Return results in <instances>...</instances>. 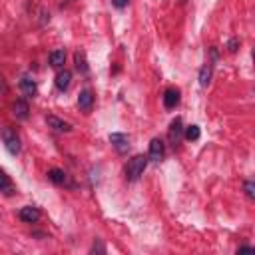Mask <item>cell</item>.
Segmentation results:
<instances>
[{"instance_id": "cell-1", "label": "cell", "mask_w": 255, "mask_h": 255, "mask_svg": "<svg viewBox=\"0 0 255 255\" xmlns=\"http://www.w3.org/2000/svg\"><path fill=\"white\" fill-rule=\"evenodd\" d=\"M147 161H149L147 155H133L126 165V179L128 181H137L143 175V171L147 167Z\"/></svg>"}, {"instance_id": "cell-2", "label": "cell", "mask_w": 255, "mask_h": 255, "mask_svg": "<svg viewBox=\"0 0 255 255\" xmlns=\"http://www.w3.org/2000/svg\"><path fill=\"white\" fill-rule=\"evenodd\" d=\"M0 137H2L4 147H6V151L10 155H18L20 153L22 145H20V137H18L16 129H12L10 126H4V128H0Z\"/></svg>"}, {"instance_id": "cell-3", "label": "cell", "mask_w": 255, "mask_h": 255, "mask_svg": "<svg viewBox=\"0 0 255 255\" xmlns=\"http://www.w3.org/2000/svg\"><path fill=\"white\" fill-rule=\"evenodd\" d=\"M110 143L114 145V149L120 153V155H124V153H128L129 151V135L128 133H122V131H114V133H110Z\"/></svg>"}, {"instance_id": "cell-4", "label": "cell", "mask_w": 255, "mask_h": 255, "mask_svg": "<svg viewBox=\"0 0 255 255\" xmlns=\"http://www.w3.org/2000/svg\"><path fill=\"white\" fill-rule=\"evenodd\" d=\"M163 155H165V143H163V139L153 137V139L149 141V153H147V159L159 163V161L163 159Z\"/></svg>"}, {"instance_id": "cell-5", "label": "cell", "mask_w": 255, "mask_h": 255, "mask_svg": "<svg viewBox=\"0 0 255 255\" xmlns=\"http://www.w3.org/2000/svg\"><path fill=\"white\" fill-rule=\"evenodd\" d=\"M78 108L84 114H90L92 112V108H94V94H92L90 88H84L80 92V96H78Z\"/></svg>"}, {"instance_id": "cell-6", "label": "cell", "mask_w": 255, "mask_h": 255, "mask_svg": "<svg viewBox=\"0 0 255 255\" xmlns=\"http://www.w3.org/2000/svg\"><path fill=\"white\" fill-rule=\"evenodd\" d=\"M167 137H169V141H171V145H173V147L181 141V137H183V124H181V118H175V120L169 124Z\"/></svg>"}, {"instance_id": "cell-7", "label": "cell", "mask_w": 255, "mask_h": 255, "mask_svg": "<svg viewBox=\"0 0 255 255\" xmlns=\"http://www.w3.org/2000/svg\"><path fill=\"white\" fill-rule=\"evenodd\" d=\"M179 102H181V92L177 88H167L163 92V106H165V110H173L175 106H179Z\"/></svg>"}, {"instance_id": "cell-8", "label": "cell", "mask_w": 255, "mask_h": 255, "mask_svg": "<svg viewBox=\"0 0 255 255\" xmlns=\"http://www.w3.org/2000/svg\"><path fill=\"white\" fill-rule=\"evenodd\" d=\"M40 209L38 207H34V205H24L20 211H18V217H20V221H24V223H36L38 219H40Z\"/></svg>"}, {"instance_id": "cell-9", "label": "cell", "mask_w": 255, "mask_h": 255, "mask_svg": "<svg viewBox=\"0 0 255 255\" xmlns=\"http://www.w3.org/2000/svg\"><path fill=\"white\" fill-rule=\"evenodd\" d=\"M46 124H48V128H52L54 131H60V133L72 131V124L64 122V120L58 118V116H46Z\"/></svg>"}, {"instance_id": "cell-10", "label": "cell", "mask_w": 255, "mask_h": 255, "mask_svg": "<svg viewBox=\"0 0 255 255\" xmlns=\"http://www.w3.org/2000/svg\"><path fill=\"white\" fill-rule=\"evenodd\" d=\"M48 179H50L54 185H70V187H72V181H70L68 173H66L64 169H60V167H52V169L48 171Z\"/></svg>"}, {"instance_id": "cell-11", "label": "cell", "mask_w": 255, "mask_h": 255, "mask_svg": "<svg viewBox=\"0 0 255 255\" xmlns=\"http://www.w3.org/2000/svg\"><path fill=\"white\" fill-rule=\"evenodd\" d=\"M12 114L16 116V120H28V116H30V106H28V102L24 100V98H20V100H16L14 102V106H12Z\"/></svg>"}, {"instance_id": "cell-12", "label": "cell", "mask_w": 255, "mask_h": 255, "mask_svg": "<svg viewBox=\"0 0 255 255\" xmlns=\"http://www.w3.org/2000/svg\"><path fill=\"white\" fill-rule=\"evenodd\" d=\"M54 84H56V88L60 90V92H66L68 88H70V84H72V72L70 70H60L58 74H56V80H54Z\"/></svg>"}, {"instance_id": "cell-13", "label": "cell", "mask_w": 255, "mask_h": 255, "mask_svg": "<svg viewBox=\"0 0 255 255\" xmlns=\"http://www.w3.org/2000/svg\"><path fill=\"white\" fill-rule=\"evenodd\" d=\"M18 86H20V90H22V94H24L26 98H34V96L38 94V86H36V82H34L32 78H28V76H24V78L18 82Z\"/></svg>"}, {"instance_id": "cell-14", "label": "cell", "mask_w": 255, "mask_h": 255, "mask_svg": "<svg viewBox=\"0 0 255 255\" xmlns=\"http://www.w3.org/2000/svg\"><path fill=\"white\" fill-rule=\"evenodd\" d=\"M0 193L2 195H14L16 193V187H14L10 175L4 169H0Z\"/></svg>"}, {"instance_id": "cell-15", "label": "cell", "mask_w": 255, "mask_h": 255, "mask_svg": "<svg viewBox=\"0 0 255 255\" xmlns=\"http://www.w3.org/2000/svg\"><path fill=\"white\" fill-rule=\"evenodd\" d=\"M74 64H76V70L82 74V76H88L90 68H88V60H86V52L84 50H78L74 54Z\"/></svg>"}, {"instance_id": "cell-16", "label": "cell", "mask_w": 255, "mask_h": 255, "mask_svg": "<svg viewBox=\"0 0 255 255\" xmlns=\"http://www.w3.org/2000/svg\"><path fill=\"white\" fill-rule=\"evenodd\" d=\"M211 74H213L211 64H209V62L203 64L201 70H199V86H201V88H207V86H209V82H211Z\"/></svg>"}, {"instance_id": "cell-17", "label": "cell", "mask_w": 255, "mask_h": 255, "mask_svg": "<svg viewBox=\"0 0 255 255\" xmlns=\"http://www.w3.org/2000/svg\"><path fill=\"white\" fill-rule=\"evenodd\" d=\"M50 66L52 68H62L64 66V62H66V52L64 50H54V52H50Z\"/></svg>"}, {"instance_id": "cell-18", "label": "cell", "mask_w": 255, "mask_h": 255, "mask_svg": "<svg viewBox=\"0 0 255 255\" xmlns=\"http://www.w3.org/2000/svg\"><path fill=\"white\" fill-rule=\"evenodd\" d=\"M199 135H201V129H199V126H187V128H183V137L187 139V141H197L199 139Z\"/></svg>"}, {"instance_id": "cell-19", "label": "cell", "mask_w": 255, "mask_h": 255, "mask_svg": "<svg viewBox=\"0 0 255 255\" xmlns=\"http://www.w3.org/2000/svg\"><path fill=\"white\" fill-rule=\"evenodd\" d=\"M243 189H245V195H247L249 199H255V183H253L251 179H247V181L243 183Z\"/></svg>"}, {"instance_id": "cell-20", "label": "cell", "mask_w": 255, "mask_h": 255, "mask_svg": "<svg viewBox=\"0 0 255 255\" xmlns=\"http://www.w3.org/2000/svg\"><path fill=\"white\" fill-rule=\"evenodd\" d=\"M239 46H241V40H239V38H231V40L227 42V52L233 54V52H237Z\"/></svg>"}, {"instance_id": "cell-21", "label": "cell", "mask_w": 255, "mask_h": 255, "mask_svg": "<svg viewBox=\"0 0 255 255\" xmlns=\"http://www.w3.org/2000/svg\"><path fill=\"white\" fill-rule=\"evenodd\" d=\"M96 251H98V253H106V247H104V245H102L100 241H96V243L92 245V249H90V253H96Z\"/></svg>"}, {"instance_id": "cell-22", "label": "cell", "mask_w": 255, "mask_h": 255, "mask_svg": "<svg viewBox=\"0 0 255 255\" xmlns=\"http://www.w3.org/2000/svg\"><path fill=\"white\" fill-rule=\"evenodd\" d=\"M112 4H114L116 8H120V10H122V8H126V6L129 4V0H112Z\"/></svg>"}, {"instance_id": "cell-23", "label": "cell", "mask_w": 255, "mask_h": 255, "mask_svg": "<svg viewBox=\"0 0 255 255\" xmlns=\"http://www.w3.org/2000/svg\"><path fill=\"white\" fill-rule=\"evenodd\" d=\"M253 251H255V247H251V245H243L237 249V253H253Z\"/></svg>"}, {"instance_id": "cell-24", "label": "cell", "mask_w": 255, "mask_h": 255, "mask_svg": "<svg viewBox=\"0 0 255 255\" xmlns=\"http://www.w3.org/2000/svg\"><path fill=\"white\" fill-rule=\"evenodd\" d=\"M0 92H2V94H6V92H8V86L4 84V80H2V78H0Z\"/></svg>"}]
</instances>
